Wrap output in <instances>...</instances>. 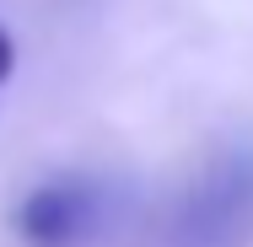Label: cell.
<instances>
[{"label": "cell", "instance_id": "3957f363", "mask_svg": "<svg viewBox=\"0 0 253 247\" xmlns=\"http://www.w3.org/2000/svg\"><path fill=\"white\" fill-rule=\"evenodd\" d=\"M11 70H16V43H11L5 33H0V81H5Z\"/></svg>", "mask_w": 253, "mask_h": 247}, {"label": "cell", "instance_id": "6da1fadb", "mask_svg": "<svg viewBox=\"0 0 253 247\" xmlns=\"http://www.w3.org/2000/svg\"><path fill=\"white\" fill-rule=\"evenodd\" d=\"M253 226V167L226 161L183 199L172 220V247H237Z\"/></svg>", "mask_w": 253, "mask_h": 247}, {"label": "cell", "instance_id": "7a4b0ae2", "mask_svg": "<svg viewBox=\"0 0 253 247\" xmlns=\"http://www.w3.org/2000/svg\"><path fill=\"white\" fill-rule=\"evenodd\" d=\"M102 215V188L97 183H81V177H59L43 183L22 199L16 210V231L27 247H76L92 237Z\"/></svg>", "mask_w": 253, "mask_h": 247}]
</instances>
